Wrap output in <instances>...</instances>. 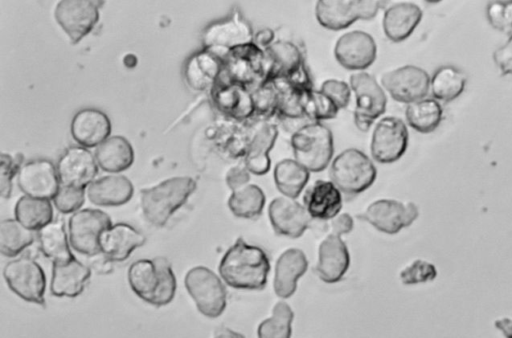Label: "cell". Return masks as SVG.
<instances>
[{"label": "cell", "instance_id": "b9f144b4", "mask_svg": "<svg viewBox=\"0 0 512 338\" xmlns=\"http://www.w3.org/2000/svg\"><path fill=\"white\" fill-rule=\"evenodd\" d=\"M268 81L273 83L278 92V113L284 119H308L305 116L301 103V93L303 90L296 88L283 77H275L268 79Z\"/></svg>", "mask_w": 512, "mask_h": 338}, {"label": "cell", "instance_id": "8992f818", "mask_svg": "<svg viewBox=\"0 0 512 338\" xmlns=\"http://www.w3.org/2000/svg\"><path fill=\"white\" fill-rule=\"evenodd\" d=\"M268 67L264 49L251 42L226 53L221 75L253 90L265 81Z\"/></svg>", "mask_w": 512, "mask_h": 338}, {"label": "cell", "instance_id": "d4e9b609", "mask_svg": "<svg viewBox=\"0 0 512 338\" xmlns=\"http://www.w3.org/2000/svg\"><path fill=\"white\" fill-rule=\"evenodd\" d=\"M278 136L276 124L258 123L253 129L245 151L244 165L255 175L266 174L271 165L269 153Z\"/></svg>", "mask_w": 512, "mask_h": 338}, {"label": "cell", "instance_id": "6da1fadb", "mask_svg": "<svg viewBox=\"0 0 512 338\" xmlns=\"http://www.w3.org/2000/svg\"><path fill=\"white\" fill-rule=\"evenodd\" d=\"M270 261L265 251L238 238L222 256L221 279L235 289L260 290L267 283Z\"/></svg>", "mask_w": 512, "mask_h": 338}, {"label": "cell", "instance_id": "74e56055", "mask_svg": "<svg viewBox=\"0 0 512 338\" xmlns=\"http://www.w3.org/2000/svg\"><path fill=\"white\" fill-rule=\"evenodd\" d=\"M265 205L263 190L255 184H247L232 191L228 199L230 211L240 218L253 219L258 217Z\"/></svg>", "mask_w": 512, "mask_h": 338}, {"label": "cell", "instance_id": "44dd1931", "mask_svg": "<svg viewBox=\"0 0 512 338\" xmlns=\"http://www.w3.org/2000/svg\"><path fill=\"white\" fill-rule=\"evenodd\" d=\"M376 43L367 32L354 30L340 36L334 47L338 63L349 70H363L375 60Z\"/></svg>", "mask_w": 512, "mask_h": 338}, {"label": "cell", "instance_id": "681fc988", "mask_svg": "<svg viewBox=\"0 0 512 338\" xmlns=\"http://www.w3.org/2000/svg\"><path fill=\"white\" fill-rule=\"evenodd\" d=\"M320 90L335 103L339 110L349 104L351 87L345 81L328 79L322 83Z\"/></svg>", "mask_w": 512, "mask_h": 338}, {"label": "cell", "instance_id": "4dcf8cb0", "mask_svg": "<svg viewBox=\"0 0 512 338\" xmlns=\"http://www.w3.org/2000/svg\"><path fill=\"white\" fill-rule=\"evenodd\" d=\"M134 187L123 175H107L94 180L86 195L91 203L98 206H120L132 198Z\"/></svg>", "mask_w": 512, "mask_h": 338}, {"label": "cell", "instance_id": "6f0895ef", "mask_svg": "<svg viewBox=\"0 0 512 338\" xmlns=\"http://www.w3.org/2000/svg\"><path fill=\"white\" fill-rule=\"evenodd\" d=\"M213 338H246L243 334L231 330L229 328H222L218 330Z\"/></svg>", "mask_w": 512, "mask_h": 338}, {"label": "cell", "instance_id": "277c9868", "mask_svg": "<svg viewBox=\"0 0 512 338\" xmlns=\"http://www.w3.org/2000/svg\"><path fill=\"white\" fill-rule=\"evenodd\" d=\"M291 146L297 162L309 171L320 172L331 161L333 135L324 124L310 121L293 132Z\"/></svg>", "mask_w": 512, "mask_h": 338}, {"label": "cell", "instance_id": "7bdbcfd3", "mask_svg": "<svg viewBox=\"0 0 512 338\" xmlns=\"http://www.w3.org/2000/svg\"><path fill=\"white\" fill-rule=\"evenodd\" d=\"M301 103L305 116L311 121L319 122L325 119H332L336 117L339 111L338 107L327 95L321 90L313 88L302 91Z\"/></svg>", "mask_w": 512, "mask_h": 338}, {"label": "cell", "instance_id": "8d00e7d4", "mask_svg": "<svg viewBox=\"0 0 512 338\" xmlns=\"http://www.w3.org/2000/svg\"><path fill=\"white\" fill-rule=\"evenodd\" d=\"M443 109L433 98H423L408 104L405 116L408 124L418 132L434 131L442 120Z\"/></svg>", "mask_w": 512, "mask_h": 338}, {"label": "cell", "instance_id": "7402d4cb", "mask_svg": "<svg viewBox=\"0 0 512 338\" xmlns=\"http://www.w3.org/2000/svg\"><path fill=\"white\" fill-rule=\"evenodd\" d=\"M268 215L274 231L290 238L300 237L313 220L303 205L285 196L270 202Z\"/></svg>", "mask_w": 512, "mask_h": 338}, {"label": "cell", "instance_id": "816d5d0a", "mask_svg": "<svg viewBox=\"0 0 512 338\" xmlns=\"http://www.w3.org/2000/svg\"><path fill=\"white\" fill-rule=\"evenodd\" d=\"M225 180L231 191L237 190L249 183L250 171L245 165L234 166L228 170Z\"/></svg>", "mask_w": 512, "mask_h": 338}, {"label": "cell", "instance_id": "30bf717a", "mask_svg": "<svg viewBox=\"0 0 512 338\" xmlns=\"http://www.w3.org/2000/svg\"><path fill=\"white\" fill-rule=\"evenodd\" d=\"M110 226L111 218L104 211L91 208L78 210L68 222L69 243L78 253L93 256L101 252L100 237Z\"/></svg>", "mask_w": 512, "mask_h": 338}, {"label": "cell", "instance_id": "f6af8a7d", "mask_svg": "<svg viewBox=\"0 0 512 338\" xmlns=\"http://www.w3.org/2000/svg\"><path fill=\"white\" fill-rule=\"evenodd\" d=\"M85 201V189L60 185L53 198L56 209L64 214L76 212Z\"/></svg>", "mask_w": 512, "mask_h": 338}, {"label": "cell", "instance_id": "db71d44e", "mask_svg": "<svg viewBox=\"0 0 512 338\" xmlns=\"http://www.w3.org/2000/svg\"><path fill=\"white\" fill-rule=\"evenodd\" d=\"M332 233L338 236L349 233L353 229V218L348 213H341L331 219Z\"/></svg>", "mask_w": 512, "mask_h": 338}, {"label": "cell", "instance_id": "8fae6325", "mask_svg": "<svg viewBox=\"0 0 512 338\" xmlns=\"http://www.w3.org/2000/svg\"><path fill=\"white\" fill-rule=\"evenodd\" d=\"M349 83L356 98L355 125L362 132L368 131L386 110V94L377 80L367 72L352 74Z\"/></svg>", "mask_w": 512, "mask_h": 338}, {"label": "cell", "instance_id": "f35d334b", "mask_svg": "<svg viewBox=\"0 0 512 338\" xmlns=\"http://www.w3.org/2000/svg\"><path fill=\"white\" fill-rule=\"evenodd\" d=\"M35 239L34 231L23 226L16 219H4L0 223V252L3 256L14 257L30 246Z\"/></svg>", "mask_w": 512, "mask_h": 338}, {"label": "cell", "instance_id": "52a82bcc", "mask_svg": "<svg viewBox=\"0 0 512 338\" xmlns=\"http://www.w3.org/2000/svg\"><path fill=\"white\" fill-rule=\"evenodd\" d=\"M185 288L197 310L208 318H217L227 304L226 288L220 277L211 269L195 266L184 277Z\"/></svg>", "mask_w": 512, "mask_h": 338}, {"label": "cell", "instance_id": "603a6c76", "mask_svg": "<svg viewBox=\"0 0 512 338\" xmlns=\"http://www.w3.org/2000/svg\"><path fill=\"white\" fill-rule=\"evenodd\" d=\"M350 264V256L341 236L329 234L319 245L315 272L326 283H335L343 278Z\"/></svg>", "mask_w": 512, "mask_h": 338}, {"label": "cell", "instance_id": "9c48e42d", "mask_svg": "<svg viewBox=\"0 0 512 338\" xmlns=\"http://www.w3.org/2000/svg\"><path fill=\"white\" fill-rule=\"evenodd\" d=\"M8 287L21 299L44 305L46 276L38 262L29 256H20L9 261L3 269Z\"/></svg>", "mask_w": 512, "mask_h": 338}, {"label": "cell", "instance_id": "4fadbf2b", "mask_svg": "<svg viewBox=\"0 0 512 338\" xmlns=\"http://www.w3.org/2000/svg\"><path fill=\"white\" fill-rule=\"evenodd\" d=\"M386 1H317V21L330 30H341L357 20L373 19Z\"/></svg>", "mask_w": 512, "mask_h": 338}, {"label": "cell", "instance_id": "ffe728a7", "mask_svg": "<svg viewBox=\"0 0 512 338\" xmlns=\"http://www.w3.org/2000/svg\"><path fill=\"white\" fill-rule=\"evenodd\" d=\"M215 107L226 116L243 121L254 115L251 90L221 74L210 89Z\"/></svg>", "mask_w": 512, "mask_h": 338}, {"label": "cell", "instance_id": "ba28073f", "mask_svg": "<svg viewBox=\"0 0 512 338\" xmlns=\"http://www.w3.org/2000/svg\"><path fill=\"white\" fill-rule=\"evenodd\" d=\"M264 51L269 65L265 80L283 77L300 90L313 88L299 45L280 39L274 41Z\"/></svg>", "mask_w": 512, "mask_h": 338}, {"label": "cell", "instance_id": "ac0fdd59", "mask_svg": "<svg viewBox=\"0 0 512 338\" xmlns=\"http://www.w3.org/2000/svg\"><path fill=\"white\" fill-rule=\"evenodd\" d=\"M20 190L27 196L39 199H53L60 181L57 169L48 159L30 160L20 167L17 174Z\"/></svg>", "mask_w": 512, "mask_h": 338}, {"label": "cell", "instance_id": "f5cc1de1", "mask_svg": "<svg viewBox=\"0 0 512 338\" xmlns=\"http://www.w3.org/2000/svg\"><path fill=\"white\" fill-rule=\"evenodd\" d=\"M87 265L100 275L110 274L114 269V261L102 252L89 256Z\"/></svg>", "mask_w": 512, "mask_h": 338}, {"label": "cell", "instance_id": "836d02e7", "mask_svg": "<svg viewBox=\"0 0 512 338\" xmlns=\"http://www.w3.org/2000/svg\"><path fill=\"white\" fill-rule=\"evenodd\" d=\"M37 237L41 252L53 262H66L74 258L63 222H50L38 231Z\"/></svg>", "mask_w": 512, "mask_h": 338}, {"label": "cell", "instance_id": "7c38bea8", "mask_svg": "<svg viewBox=\"0 0 512 338\" xmlns=\"http://www.w3.org/2000/svg\"><path fill=\"white\" fill-rule=\"evenodd\" d=\"M254 35L250 22L236 9L228 17L205 28L203 48L224 58L230 49L253 42Z\"/></svg>", "mask_w": 512, "mask_h": 338}, {"label": "cell", "instance_id": "d6a6232c", "mask_svg": "<svg viewBox=\"0 0 512 338\" xmlns=\"http://www.w3.org/2000/svg\"><path fill=\"white\" fill-rule=\"evenodd\" d=\"M98 166L111 173L128 169L134 161V150L123 136L114 135L101 143L95 151Z\"/></svg>", "mask_w": 512, "mask_h": 338}, {"label": "cell", "instance_id": "2e32d148", "mask_svg": "<svg viewBox=\"0 0 512 338\" xmlns=\"http://www.w3.org/2000/svg\"><path fill=\"white\" fill-rule=\"evenodd\" d=\"M408 130L405 123L397 117L382 118L375 126L370 151L379 163L397 161L406 151Z\"/></svg>", "mask_w": 512, "mask_h": 338}, {"label": "cell", "instance_id": "484cf974", "mask_svg": "<svg viewBox=\"0 0 512 338\" xmlns=\"http://www.w3.org/2000/svg\"><path fill=\"white\" fill-rule=\"evenodd\" d=\"M91 275L88 265L75 257L66 262H53L50 291L56 297H77Z\"/></svg>", "mask_w": 512, "mask_h": 338}, {"label": "cell", "instance_id": "f546056e", "mask_svg": "<svg viewBox=\"0 0 512 338\" xmlns=\"http://www.w3.org/2000/svg\"><path fill=\"white\" fill-rule=\"evenodd\" d=\"M223 69V57L203 48L192 55L184 70L188 85L197 91L211 89Z\"/></svg>", "mask_w": 512, "mask_h": 338}, {"label": "cell", "instance_id": "11a10c76", "mask_svg": "<svg viewBox=\"0 0 512 338\" xmlns=\"http://www.w3.org/2000/svg\"><path fill=\"white\" fill-rule=\"evenodd\" d=\"M274 39V31L270 28H263L254 35L253 42L259 47L265 49L274 42Z\"/></svg>", "mask_w": 512, "mask_h": 338}, {"label": "cell", "instance_id": "5b68a950", "mask_svg": "<svg viewBox=\"0 0 512 338\" xmlns=\"http://www.w3.org/2000/svg\"><path fill=\"white\" fill-rule=\"evenodd\" d=\"M376 174L370 158L355 148L342 151L333 160L329 172L331 182L347 195H356L369 188Z\"/></svg>", "mask_w": 512, "mask_h": 338}, {"label": "cell", "instance_id": "7dc6e473", "mask_svg": "<svg viewBox=\"0 0 512 338\" xmlns=\"http://www.w3.org/2000/svg\"><path fill=\"white\" fill-rule=\"evenodd\" d=\"M22 166V156L18 154L12 157L9 154H1L0 163V192L3 198H9L12 192V180Z\"/></svg>", "mask_w": 512, "mask_h": 338}, {"label": "cell", "instance_id": "d6986e66", "mask_svg": "<svg viewBox=\"0 0 512 338\" xmlns=\"http://www.w3.org/2000/svg\"><path fill=\"white\" fill-rule=\"evenodd\" d=\"M56 169L61 185L85 189L94 181L98 164L87 148L71 146L59 158Z\"/></svg>", "mask_w": 512, "mask_h": 338}, {"label": "cell", "instance_id": "ee69618b", "mask_svg": "<svg viewBox=\"0 0 512 338\" xmlns=\"http://www.w3.org/2000/svg\"><path fill=\"white\" fill-rule=\"evenodd\" d=\"M254 114L261 118H269L278 112V92L271 81L265 80L251 90Z\"/></svg>", "mask_w": 512, "mask_h": 338}, {"label": "cell", "instance_id": "60d3db41", "mask_svg": "<svg viewBox=\"0 0 512 338\" xmlns=\"http://www.w3.org/2000/svg\"><path fill=\"white\" fill-rule=\"evenodd\" d=\"M293 318L291 307L286 302H277L272 315L259 324L258 338H291Z\"/></svg>", "mask_w": 512, "mask_h": 338}, {"label": "cell", "instance_id": "cb8c5ba5", "mask_svg": "<svg viewBox=\"0 0 512 338\" xmlns=\"http://www.w3.org/2000/svg\"><path fill=\"white\" fill-rule=\"evenodd\" d=\"M111 129L109 117L96 108L79 110L70 125L73 139L85 148L98 147L109 138Z\"/></svg>", "mask_w": 512, "mask_h": 338}, {"label": "cell", "instance_id": "9f6ffc18", "mask_svg": "<svg viewBox=\"0 0 512 338\" xmlns=\"http://www.w3.org/2000/svg\"><path fill=\"white\" fill-rule=\"evenodd\" d=\"M496 328H498L506 338H512V319L502 318L494 322Z\"/></svg>", "mask_w": 512, "mask_h": 338}, {"label": "cell", "instance_id": "bcb514c9", "mask_svg": "<svg viewBox=\"0 0 512 338\" xmlns=\"http://www.w3.org/2000/svg\"><path fill=\"white\" fill-rule=\"evenodd\" d=\"M400 279L405 285H414L434 280L437 276L435 266L424 260H414L400 272Z\"/></svg>", "mask_w": 512, "mask_h": 338}, {"label": "cell", "instance_id": "3957f363", "mask_svg": "<svg viewBox=\"0 0 512 338\" xmlns=\"http://www.w3.org/2000/svg\"><path fill=\"white\" fill-rule=\"evenodd\" d=\"M196 189V181L189 176L172 177L140 191V205L145 219L161 227Z\"/></svg>", "mask_w": 512, "mask_h": 338}, {"label": "cell", "instance_id": "e575fe53", "mask_svg": "<svg viewBox=\"0 0 512 338\" xmlns=\"http://www.w3.org/2000/svg\"><path fill=\"white\" fill-rule=\"evenodd\" d=\"M309 180V170L295 159H283L274 168L277 189L285 196L297 198Z\"/></svg>", "mask_w": 512, "mask_h": 338}, {"label": "cell", "instance_id": "ab89813d", "mask_svg": "<svg viewBox=\"0 0 512 338\" xmlns=\"http://www.w3.org/2000/svg\"><path fill=\"white\" fill-rule=\"evenodd\" d=\"M466 77L453 66H442L436 70L430 80L433 96L441 101L449 102L457 98L464 90Z\"/></svg>", "mask_w": 512, "mask_h": 338}, {"label": "cell", "instance_id": "4316f807", "mask_svg": "<svg viewBox=\"0 0 512 338\" xmlns=\"http://www.w3.org/2000/svg\"><path fill=\"white\" fill-rule=\"evenodd\" d=\"M145 241L146 237L130 224L116 223L102 233L99 245L101 252L111 260L121 262Z\"/></svg>", "mask_w": 512, "mask_h": 338}, {"label": "cell", "instance_id": "c3c4849f", "mask_svg": "<svg viewBox=\"0 0 512 338\" xmlns=\"http://www.w3.org/2000/svg\"><path fill=\"white\" fill-rule=\"evenodd\" d=\"M487 17L490 24L498 30L507 31L512 28V1L490 3Z\"/></svg>", "mask_w": 512, "mask_h": 338}, {"label": "cell", "instance_id": "5bb4252c", "mask_svg": "<svg viewBox=\"0 0 512 338\" xmlns=\"http://www.w3.org/2000/svg\"><path fill=\"white\" fill-rule=\"evenodd\" d=\"M104 1L63 0L55 8L54 16L73 44L81 41L99 20V9Z\"/></svg>", "mask_w": 512, "mask_h": 338}, {"label": "cell", "instance_id": "9a60e30c", "mask_svg": "<svg viewBox=\"0 0 512 338\" xmlns=\"http://www.w3.org/2000/svg\"><path fill=\"white\" fill-rule=\"evenodd\" d=\"M418 215V207L413 202L379 199L372 202L358 217L383 233L395 234L410 226Z\"/></svg>", "mask_w": 512, "mask_h": 338}, {"label": "cell", "instance_id": "d590c367", "mask_svg": "<svg viewBox=\"0 0 512 338\" xmlns=\"http://www.w3.org/2000/svg\"><path fill=\"white\" fill-rule=\"evenodd\" d=\"M14 214L16 220L32 231H39L53 221V208L50 201L27 195L18 199Z\"/></svg>", "mask_w": 512, "mask_h": 338}, {"label": "cell", "instance_id": "1f68e13d", "mask_svg": "<svg viewBox=\"0 0 512 338\" xmlns=\"http://www.w3.org/2000/svg\"><path fill=\"white\" fill-rule=\"evenodd\" d=\"M421 8L410 2L396 3L384 13L383 29L385 35L393 42L408 38L420 23Z\"/></svg>", "mask_w": 512, "mask_h": 338}, {"label": "cell", "instance_id": "83f0119b", "mask_svg": "<svg viewBox=\"0 0 512 338\" xmlns=\"http://www.w3.org/2000/svg\"><path fill=\"white\" fill-rule=\"evenodd\" d=\"M304 207L312 219L331 220L342 207L341 191L331 182L317 180L305 192Z\"/></svg>", "mask_w": 512, "mask_h": 338}, {"label": "cell", "instance_id": "f1b7e54d", "mask_svg": "<svg viewBox=\"0 0 512 338\" xmlns=\"http://www.w3.org/2000/svg\"><path fill=\"white\" fill-rule=\"evenodd\" d=\"M308 260L304 252L297 248L285 250L275 266L273 288L280 298H289L297 287L298 279L306 272Z\"/></svg>", "mask_w": 512, "mask_h": 338}, {"label": "cell", "instance_id": "e0dca14e", "mask_svg": "<svg viewBox=\"0 0 512 338\" xmlns=\"http://www.w3.org/2000/svg\"><path fill=\"white\" fill-rule=\"evenodd\" d=\"M430 80L424 69L405 65L384 73L381 83L394 100L410 104L428 94Z\"/></svg>", "mask_w": 512, "mask_h": 338}, {"label": "cell", "instance_id": "7a4b0ae2", "mask_svg": "<svg viewBox=\"0 0 512 338\" xmlns=\"http://www.w3.org/2000/svg\"><path fill=\"white\" fill-rule=\"evenodd\" d=\"M132 291L144 302L161 307L169 304L176 293V277L166 257L139 259L127 272Z\"/></svg>", "mask_w": 512, "mask_h": 338}, {"label": "cell", "instance_id": "f907efd6", "mask_svg": "<svg viewBox=\"0 0 512 338\" xmlns=\"http://www.w3.org/2000/svg\"><path fill=\"white\" fill-rule=\"evenodd\" d=\"M493 59L503 75L512 74V34L507 42L493 53Z\"/></svg>", "mask_w": 512, "mask_h": 338}]
</instances>
